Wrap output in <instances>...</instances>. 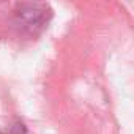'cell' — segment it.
<instances>
[{
    "mask_svg": "<svg viewBox=\"0 0 134 134\" xmlns=\"http://www.w3.org/2000/svg\"><path fill=\"white\" fill-rule=\"evenodd\" d=\"M46 10L44 7H38V5H29L25 7L24 10H21L19 13V18L24 24V27H29V29H35L38 25H41L44 21H46Z\"/></svg>",
    "mask_w": 134,
    "mask_h": 134,
    "instance_id": "6da1fadb",
    "label": "cell"
},
{
    "mask_svg": "<svg viewBox=\"0 0 134 134\" xmlns=\"http://www.w3.org/2000/svg\"><path fill=\"white\" fill-rule=\"evenodd\" d=\"M8 134H27V129L22 123H14L8 128Z\"/></svg>",
    "mask_w": 134,
    "mask_h": 134,
    "instance_id": "7a4b0ae2",
    "label": "cell"
}]
</instances>
